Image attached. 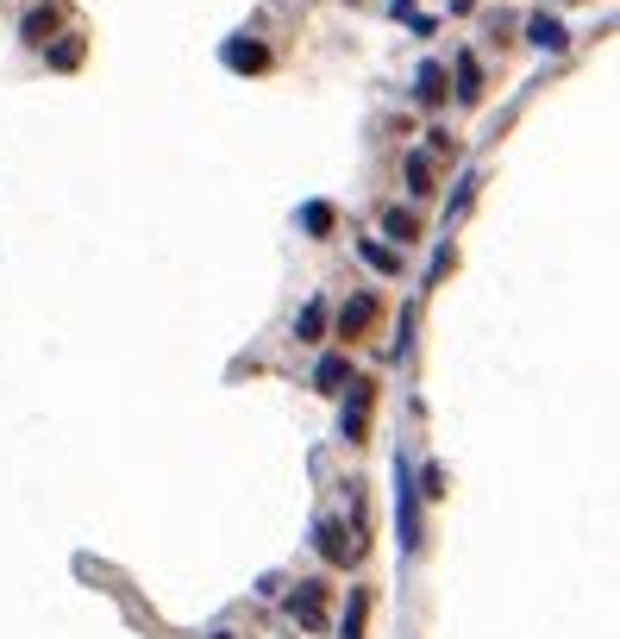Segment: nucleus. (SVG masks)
<instances>
[{
	"label": "nucleus",
	"mask_w": 620,
	"mask_h": 639,
	"mask_svg": "<svg viewBox=\"0 0 620 639\" xmlns=\"http://www.w3.org/2000/svg\"><path fill=\"white\" fill-rule=\"evenodd\" d=\"M527 38L539 44V51H552V57H558V51H570V32L558 26V19H545V13H533V19H527Z\"/></svg>",
	"instance_id": "nucleus-13"
},
{
	"label": "nucleus",
	"mask_w": 620,
	"mask_h": 639,
	"mask_svg": "<svg viewBox=\"0 0 620 639\" xmlns=\"http://www.w3.org/2000/svg\"><path fill=\"white\" fill-rule=\"evenodd\" d=\"M314 539H320L326 564H351V558H364V539H357V533H345V520H320V527H314Z\"/></svg>",
	"instance_id": "nucleus-2"
},
{
	"label": "nucleus",
	"mask_w": 620,
	"mask_h": 639,
	"mask_svg": "<svg viewBox=\"0 0 620 639\" xmlns=\"http://www.w3.org/2000/svg\"><path fill=\"white\" fill-rule=\"evenodd\" d=\"M301 232H307V239H326V232H332V201H307L301 207Z\"/></svg>",
	"instance_id": "nucleus-17"
},
{
	"label": "nucleus",
	"mask_w": 620,
	"mask_h": 639,
	"mask_svg": "<svg viewBox=\"0 0 620 639\" xmlns=\"http://www.w3.org/2000/svg\"><path fill=\"white\" fill-rule=\"evenodd\" d=\"M395 520H401V552H420V495L408 477V458H395Z\"/></svg>",
	"instance_id": "nucleus-1"
},
{
	"label": "nucleus",
	"mask_w": 620,
	"mask_h": 639,
	"mask_svg": "<svg viewBox=\"0 0 620 639\" xmlns=\"http://www.w3.org/2000/svg\"><path fill=\"white\" fill-rule=\"evenodd\" d=\"M351 383V358H345V351H326V358L314 364V389H326V395H339Z\"/></svg>",
	"instance_id": "nucleus-9"
},
{
	"label": "nucleus",
	"mask_w": 620,
	"mask_h": 639,
	"mask_svg": "<svg viewBox=\"0 0 620 639\" xmlns=\"http://www.w3.org/2000/svg\"><path fill=\"white\" fill-rule=\"evenodd\" d=\"M332 320H339V339H357V333H364V326L376 320V295H351Z\"/></svg>",
	"instance_id": "nucleus-7"
},
{
	"label": "nucleus",
	"mask_w": 620,
	"mask_h": 639,
	"mask_svg": "<svg viewBox=\"0 0 620 639\" xmlns=\"http://www.w3.org/2000/svg\"><path fill=\"white\" fill-rule=\"evenodd\" d=\"M289 614H295L301 627H320V621H326V583H295Z\"/></svg>",
	"instance_id": "nucleus-4"
},
{
	"label": "nucleus",
	"mask_w": 620,
	"mask_h": 639,
	"mask_svg": "<svg viewBox=\"0 0 620 639\" xmlns=\"http://www.w3.org/2000/svg\"><path fill=\"white\" fill-rule=\"evenodd\" d=\"M370 401H376V389H370V383H357V376H351V401H345V414H339V439H345V445H357V439H364Z\"/></svg>",
	"instance_id": "nucleus-3"
},
{
	"label": "nucleus",
	"mask_w": 620,
	"mask_h": 639,
	"mask_svg": "<svg viewBox=\"0 0 620 639\" xmlns=\"http://www.w3.org/2000/svg\"><path fill=\"white\" fill-rule=\"evenodd\" d=\"M364 614H370V596L351 589V608H345V639H364Z\"/></svg>",
	"instance_id": "nucleus-19"
},
{
	"label": "nucleus",
	"mask_w": 620,
	"mask_h": 639,
	"mask_svg": "<svg viewBox=\"0 0 620 639\" xmlns=\"http://www.w3.org/2000/svg\"><path fill=\"white\" fill-rule=\"evenodd\" d=\"M451 82H458V88H451V94H458L464 107H476V101H483V63H476L470 51L458 57V69H451Z\"/></svg>",
	"instance_id": "nucleus-8"
},
{
	"label": "nucleus",
	"mask_w": 620,
	"mask_h": 639,
	"mask_svg": "<svg viewBox=\"0 0 620 639\" xmlns=\"http://www.w3.org/2000/svg\"><path fill=\"white\" fill-rule=\"evenodd\" d=\"M408 195H414V201H433V195H439L433 151H414V157H408Z\"/></svg>",
	"instance_id": "nucleus-6"
},
{
	"label": "nucleus",
	"mask_w": 620,
	"mask_h": 639,
	"mask_svg": "<svg viewBox=\"0 0 620 639\" xmlns=\"http://www.w3.org/2000/svg\"><path fill=\"white\" fill-rule=\"evenodd\" d=\"M19 38H26L32 51H44V44L57 38V13H51V7H32L26 19H19Z\"/></svg>",
	"instance_id": "nucleus-10"
},
{
	"label": "nucleus",
	"mask_w": 620,
	"mask_h": 639,
	"mask_svg": "<svg viewBox=\"0 0 620 639\" xmlns=\"http://www.w3.org/2000/svg\"><path fill=\"white\" fill-rule=\"evenodd\" d=\"M470 201H476V176H464V182H458V195H451L445 220H464V213H470Z\"/></svg>",
	"instance_id": "nucleus-20"
},
{
	"label": "nucleus",
	"mask_w": 620,
	"mask_h": 639,
	"mask_svg": "<svg viewBox=\"0 0 620 639\" xmlns=\"http://www.w3.org/2000/svg\"><path fill=\"white\" fill-rule=\"evenodd\" d=\"M326 326H332V307L314 295V301L301 307V320H295V339H301V345H314V339H326Z\"/></svg>",
	"instance_id": "nucleus-12"
},
{
	"label": "nucleus",
	"mask_w": 620,
	"mask_h": 639,
	"mask_svg": "<svg viewBox=\"0 0 620 639\" xmlns=\"http://www.w3.org/2000/svg\"><path fill=\"white\" fill-rule=\"evenodd\" d=\"M357 257H364L376 276H395V270H401V251H395V245H383V239H364V245H357Z\"/></svg>",
	"instance_id": "nucleus-15"
},
{
	"label": "nucleus",
	"mask_w": 620,
	"mask_h": 639,
	"mask_svg": "<svg viewBox=\"0 0 620 639\" xmlns=\"http://www.w3.org/2000/svg\"><path fill=\"white\" fill-rule=\"evenodd\" d=\"M383 239H395V251L408 245V239H420V220H414V207H389V213H383Z\"/></svg>",
	"instance_id": "nucleus-14"
},
{
	"label": "nucleus",
	"mask_w": 620,
	"mask_h": 639,
	"mask_svg": "<svg viewBox=\"0 0 620 639\" xmlns=\"http://www.w3.org/2000/svg\"><path fill=\"white\" fill-rule=\"evenodd\" d=\"M414 495H426V502H445V464H420Z\"/></svg>",
	"instance_id": "nucleus-18"
},
{
	"label": "nucleus",
	"mask_w": 620,
	"mask_h": 639,
	"mask_svg": "<svg viewBox=\"0 0 620 639\" xmlns=\"http://www.w3.org/2000/svg\"><path fill=\"white\" fill-rule=\"evenodd\" d=\"M414 101L420 107H439L445 101V63H420L414 69Z\"/></svg>",
	"instance_id": "nucleus-11"
},
{
	"label": "nucleus",
	"mask_w": 620,
	"mask_h": 639,
	"mask_svg": "<svg viewBox=\"0 0 620 639\" xmlns=\"http://www.w3.org/2000/svg\"><path fill=\"white\" fill-rule=\"evenodd\" d=\"M44 51H51V69H63V76H69V69H82L88 44H82V38H51V44H44Z\"/></svg>",
	"instance_id": "nucleus-16"
},
{
	"label": "nucleus",
	"mask_w": 620,
	"mask_h": 639,
	"mask_svg": "<svg viewBox=\"0 0 620 639\" xmlns=\"http://www.w3.org/2000/svg\"><path fill=\"white\" fill-rule=\"evenodd\" d=\"M220 63H226V69H245V76H257V69H270V51H264V44H251V38H232L226 51H220Z\"/></svg>",
	"instance_id": "nucleus-5"
}]
</instances>
